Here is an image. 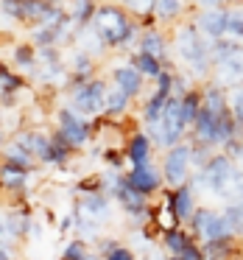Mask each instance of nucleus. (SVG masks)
Segmentation results:
<instances>
[{"label": "nucleus", "instance_id": "nucleus-1", "mask_svg": "<svg viewBox=\"0 0 243 260\" xmlns=\"http://www.w3.org/2000/svg\"><path fill=\"white\" fill-rule=\"evenodd\" d=\"M95 31L103 45H123L134 37V25L118 6H101L95 12Z\"/></svg>", "mask_w": 243, "mask_h": 260}, {"label": "nucleus", "instance_id": "nucleus-2", "mask_svg": "<svg viewBox=\"0 0 243 260\" xmlns=\"http://www.w3.org/2000/svg\"><path fill=\"white\" fill-rule=\"evenodd\" d=\"M176 51L193 68V73H207L213 68V56H210V45L201 40L198 34V25H185V28L176 34Z\"/></svg>", "mask_w": 243, "mask_h": 260}, {"label": "nucleus", "instance_id": "nucleus-3", "mask_svg": "<svg viewBox=\"0 0 243 260\" xmlns=\"http://www.w3.org/2000/svg\"><path fill=\"white\" fill-rule=\"evenodd\" d=\"M240 174V171L232 165L229 154H215L213 159H210L207 165H204L201 171H198L196 176V185L198 187H210L213 193H218V196H224L226 187L235 182V176Z\"/></svg>", "mask_w": 243, "mask_h": 260}, {"label": "nucleus", "instance_id": "nucleus-4", "mask_svg": "<svg viewBox=\"0 0 243 260\" xmlns=\"http://www.w3.org/2000/svg\"><path fill=\"white\" fill-rule=\"evenodd\" d=\"M190 226L204 243H218V241H232L235 238L226 215L218 213V210H210V207H198L193 221H190Z\"/></svg>", "mask_w": 243, "mask_h": 260}, {"label": "nucleus", "instance_id": "nucleus-5", "mask_svg": "<svg viewBox=\"0 0 243 260\" xmlns=\"http://www.w3.org/2000/svg\"><path fill=\"white\" fill-rule=\"evenodd\" d=\"M193 165V146L187 143H179L176 148H170L168 157H165V165H162V179L168 182L170 187H182L187 185V171Z\"/></svg>", "mask_w": 243, "mask_h": 260}, {"label": "nucleus", "instance_id": "nucleus-6", "mask_svg": "<svg viewBox=\"0 0 243 260\" xmlns=\"http://www.w3.org/2000/svg\"><path fill=\"white\" fill-rule=\"evenodd\" d=\"M76 107L87 115H98L107 109V87L103 81H87L76 90Z\"/></svg>", "mask_w": 243, "mask_h": 260}, {"label": "nucleus", "instance_id": "nucleus-7", "mask_svg": "<svg viewBox=\"0 0 243 260\" xmlns=\"http://www.w3.org/2000/svg\"><path fill=\"white\" fill-rule=\"evenodd\" d=\"M59 126H62V129H59L56 137H62V140L67 143L70 148L84 146L87 137H90V132H87V123L76 118V112H70V109H62V112H59Z\"/></svg>", "mask_w": 243, "mask_h": 260}, {"label": "nucleus", "instance_id": "nucleus-8", "mask_svg": "<svg viewBox=\"0 0 243 260\" xmlns=\"http://www.w3.org/2000/svg\"><path fill=\"white\" fill-rule=\"evenodd\" d=\"M168 210H170V215H173L176 224H190L193 215H196V210H198L196 204H193V187L190 185L176 187V190L170 193V199H168Z\"/></svg>", "mask_w": 243, "mask_h": 260}, {"label": "nucleus", "instance_id": "nucleus-9", "mask_svg": "<svg viewBox=\"0 0 243 260\" xmlns=\"http://www.w3.org/2000/svg\"><path fill=\"white\" fill-rule=\"evenodd\" d=\"M215 84L218 87H237L243 84V48L235 51L232 56L221 59L215 64Z\"/></svg>", "mask_w": 243, "mask_h": 260}, {"label": "nucleus", "instance_id": "nucleus-10", "mask_svg": "<svg viewBox=\"0 0 243 260\" xmlns=\"http://www.w3.org/2000/svg\"><path fill=\"white\" fill-rule=\"evenodd\" d=\"M112 193H115V199L120 202V207L126 210V213H131V215H146V210H148V204H146V196H143L140 190H134V187L126 182V176L118 182V185L112 187Z\"/></svg>", "mask_w": 243, "mask_h": 260}, {"label": "nucleus", "instance_id": "nucleus-11", "mask_svg": "<svg viewBox=\"0 0 243 260\" xmlns=\"http://www.w3.org/2000/svg\"><path fill=\"white\" fill-rule=\"evenodd\" d=\"M196 25H198V31L210 34L213 40H221V37L229 31V12H224V9H207V12L196 20Z\"/></svg>", "mask_w": 243, "mask_h": 260}, {"label": "nucleus", "instance_id": "nucleus-12", "mask_svg": "<svg viewBox=\"0 0 243 260\" xmlns=\"http://www.w3.org/2000/svg\"><path fill=\"white\" fill-rule=\"evenodd\" d=\"M126 182H129L134 190H140L143 196H148V193L159 190L162 176L157 174V168H154V165H143V168H131V174L126 176Z\"/></svg>", "mask_w": 243, "mask_h": 260}, {"label": "nucleus", "instance_id": "nucleus-13", "mask_svg": "<svg viewBox=\"0 0 243 260\" xmlns=\"http://www.w3.org/2000/svg\"><path fill=\"white\" fill-rule=\"evenodd\" d=\"M14 143H20V146H23L25 151L31 154V157H40L42 162L48 159V154H51V146H53L51 137L40 135V132H23V135H20Z\"/></svg>", "mask_w": 243, "mask_h": 260}, {"label": "nucleus", "instance_id": "nucleus-14", "mask_svg": "<svg viewBox=\"0 0 243 260\" xmlns=\"http://www.w3.org/2000/svg\"><path fill=\"white\" fill-rule=\"evenodd\" d=\"M112 81H115V87H120V90L131 98V95H137L140 87H143V73L137 68H131V64H126V68H118L112 73Z\"/></svg>", "mask_w": 243, "mask_h": 260}, {"label": "nucleus", "instance_id": "nucleus-15", "mask_svg": "<svg viewBox=\"0 0 243 260\" xmlns=\"http://www.w3.org/2000/svg\"><path fill=\"white\" fill-rule=\"evenodd\" d=\"M162 243H165V249L170 252V257H182V254H185L196 241H193V238L187 235V232L182 230V226H170V230H165Z\"/></svg>", "mask_w": 243, "mask_h": 260}, {"label": "nucleus", "instance_id": "nucleus-16", "mask_svg": "<svg viewBox=\"0 0 243 260\" xmlns=\"http://www.w3.org/2000/svg\"><path fill=\"white\" fill-rule=\"evenodd\" d=\"M109 213V202L101 196V193H90L79 202V215H87V218H107Z\"/></svg>", "mask_w": 243, "mask_h": 260}, {"label": "nucleus", "instance_id": "nucleus-17", "mask_svg": "<svg viewBox=\"0 0 243 260\" xmlns=\"http://www.w3.org/2000/svg\"><path fill=\"white\" fill-rule=\"evenodd\" d=\"M148 154H151V143H148V137L146 135H134V140L129 143V162H131V168L151 165Z\"/></svg>", "mask_w": 243, "mask_h": 260}, {"label": "nucleus", "instance_id": "nucleus-18", "mask_svg": "<svg viewBox=\"0 0 243 260\" xmlns=\"http://www.w3.org/2000/svg\"><path fill=\"white\" fill-rule=\"evenodd\" d=\"M201 107H204V95H198V92H187V95L182 98V115H185V123L196 126L198 115H201Z\"/></svg>", "mask_w": 243, "mask_h": 260}, {"label": "nucleus", "instance_id": "nucleus-19", "mask_svg": "<svg viewBox=\"0 0 243 260\" xmlns=\"http://www.w3.org/2000/svg\"><path fill=\"white\" fill-rule=\"evenodd\" d=\"M3 165H12V168H20V171H28L31 168V154L25 151L20 143H12L6 148V162Z\"/></svg>", "mask_w": 243, "mask_h": 260}, {"label": "nucleus", "instance_id": "nucleus-20", "mask_svg": "<svg viewBox=\"0 0 243 260\" xmlns=\"http://www.w3.org/2000/svg\"><path fill=\"white\" fill-rule=\"evenodd\" d=\"M131 68H137L143 76H162L165 70H162V64H159V59H154V56H148V53H137L134 59H131Z\"/></svg>", "mask_w": 243, "mask_h": 260}, {"label": "nucleus", "instance_id": "nucleus-21", "mask_svg": "<svg viewBox=\"0 0 243 260\" xmlns=\"http://www.w3.org/2000/svg\"><path fill=\"white\" fill-rule=\"evenodd\" d=\"M140 45H143L140 53H148V56H154V59H162V53H165V37L157 34V31H148V34L143 37Z\"/></svg>", "mask_w": 243, "mask_h": 260}, {"label": "nucleus", "instance_id": "nucleus-22", "mask_svg": "<svg viewBox=\"0 0 243 260\" xmlns=\"http://www.w3.org/2000/svg\"><path fill=\"white\" fill-rule=\"evenodd\" d=\"M28 171H20V168H12V165H3V182H6V187H12V190H23L25 185H28Z\"/></svg>", "mask_w": 243, "mask_h": 260}, {"label": "nucleus", "instance_id": "nucleus-23", "mask_svg": "<svg viewBox=\"0 0 243 260\" xmlns=\"http://www.w3.org/2000/svg\"><path fill=\"white\" fill-rule=\"evenodd\" d=\"M62 260H98V257L87 252L84 241H70L67 246H64V252H62Z\"/></svg>", "mask_w": 243, "mask_h": 260}, {"label": "nucleus", "instance_id": "nucleus-24", "mask_svg": "<svg viewBox=\"0 0 243 260\" xmlns=\"http://www.w3.org/2000/svg\"><path fill=\"white\" fill-rule=\"evenodd\" d=\"M224 215H226V221H229L232 232H235V235H243V204H226Z\"/></svg>", "mask_w": 243, "mask_h": 260}, {"label": "nucleus", "instance_id": "nucleus-25", "mask_svg": "<svg viewBox=\"0 0 243 260\" xmlns=\"http://www.w3.org/2000/svg\"><path fill=\"white\" fill-rule=\"evenodd\" d=\"M126 104H129V95H126V92L120 90V87H115V90H109V92H107V109H109L112 115L123 112Z\"/></svg>", "mask_w": 243, "mask_h": 260}, {"label": "nucleus", "instance_id": "nucleus-26", "mask_svg": "<svg viewBox=\"0 0 243 260\" xmlns=\"http://www.w3.org/2000/svg\"><path fill=\"white\" fill-rule=\"evenodd\" d=\"M179 12H182V0H157V3H154V14L162 17V20L173 17V14H179Z\"/></svg>", "mask_w": 243, "mask_h": 260}, {"label": "nucleus", "instance_id": "nucleus-27", "mask_svg": "<svg viewBox=\"0 0 243 260\" xmlns=\"http://www.w3.org/2000/svg\"><path fill=\"white\" fill-rule=\"evenodd\" d=\"M14 59H17V64H20V68H25V70L37 68V62H34V48H31V45H20L17 51H14Z\"/></svg>", "mask_w": 243, "mask_h": 260}, {"label": "nucleus", "instance_id": "nucleus-28", "mask_svg": "<svg viewBox=\"0 0 243 260\" xmlns=\"http://www.w3.org/2000/svg\"><path fill=\"white\" fill-rule=\"evenodd\" d=\"M226 34L237 37V40H243V12L240 9H235V12H229V31Z\"/></svg>", "mask_w": 243, "mask_h": 260}, {"label": "nucleus", "instance_id": "nucleus-29", "mask_svg": "<svg viewBox=\"0 0 243 260\" xmlns=\"http://www.w3.org/2000/svg\"><path fill=\"white\" fill-rule=\"evenodd\" d=\"M0 79H3V92H6V98L12 95V92L17 90L20 84H23L20 79H14V76H12V70H9V68H0Z\"/></svg>", "mask_w": 243, "mask_h": 260}, {"label": "nucleus", "instance_id": "nucleus-30", "mask_svg": "<svg viewBox=\"0 0 243 260\" xmlns=\"http://www.w3.org/2000/svg\"><path fill=\"white\" fill-rule=\"evenodd\" d=\"M92 73V62L87 56H79L76 59V70H73V76L76 79H87V76Z\"/></svg>", "mask_w": 243, "mask_h": 260}, {"label": "nucleus", "instance_id": "nucleus-31", "mask_svg": "<svg viewBox=\"0 0 243 260\" xmlns=\"http://www.w3.org/2000/svg\"><path fill=\"white\" fill-rule=\"evenodd\" d=\"M92 14V6H90V0H76V20L79 23H87Z\"/></svg>", "mask_w": 243, "mask_h": 260}, {"label": "nucleus", "instance_id": "nucleus-32", "mask_svg": "<svg viewBox=\"0 0 243 260\" xmlns=\"http://www.w3.org/2000/svg\"><path fill=\"white\" fill-rule=\"evenodd\" d=\"M103 260H134V252L126 249V246H118V249H112L109 254H103Z\"/></svg>", "mask_w": 243, "mask_h": 260}, {"label": "nucleus", "instance_id": "nucleus-33", "mask_svg": "<svg viewBox=\"0 0 243 260\" xmlns=\"http://www.w3.org/2000/svg\"><path fill=\"white\" fill-rule=\"evenodd\" d=\"M232 115H235V120L243 126V90L237 92V95H235V101H232Z\"/></svg>", "mask_w": 243, "mask_h": 260}, {"label": "nucleus", "instance_id": "nucleus-34", "mask_svg": "<svg viewBox=\"0 0 243 260\" xmlns=\"http://www.w3.org/2000/svg\"><path fill=\"white\" fill-rule=\"evenodd\" d=\"M126 3H129L134 12H154V3H157V0H126Z\"/></svg>", "mask_w": 243, "mask_h": 260}, {"label": "nucleus", "instance_id": "nucleus-35", "mask_svg": "<svg viewBox=\"0 0 243 260\" xmlns=\"http://www.w3.org/2000/svg\"><path fill=\"white\" fill-rule=\"evenodd\" d=\"M226 154H235L237 157V162H240V168H243V143H229V146H226Z\"/></svg>", "mask_w": 243, "mask_h": 260}, {"label": "nucleus", "instance_id": "nucleus-36", "mask_svg": "<svg viewBox=\"0 0 243 260\" xmlns=\"http://www.w3.org/2000/svg\"><path fill=\"white\" fill-rule=\"evenodd\" d=\"M201 6H207V9H218V6H221V0H201Z\"/></svg>", "mask_w": 243, "mask_h": 260}, {"label": "nucleus", "instance_id": "nucleus-37", "mask_svg": "<svg viewBox=\"0 0 243 260\" xmlns=\"http://www.w3.org/2000/svg\"><path fill=\"white\" fill-rule=\"evenodd\" d=\"M168 260H182V257H168Z\"/></svg>", "mask_w": 243, "mask_h": 260}, {"label": "nucleus", "instance_id": "nucleus-38", "mask_svg": "<svg viewBox=\"0 0 243 260\" xmlns=\"http://www.w3.org/2000/svg\"><path fill=\"white\" fill-rule=\"evenodd\" d=\"M229 260H243V257H229Z\"/></svg>", "mask_w": 243, "mask_h": 260}, {"label": "nucleus", "instance_id": "nucleus-39", "mask_svg": "<svg viewBox=\"0 0 243 260\" xmlns=\"http://www.w3.org/2000/svg\"><path fill=\"white\" fill-rule=\"evenodd\" d=\"M240 204H243V196H240Z\"/></svg>", "mask_w": 243, "mask_h": 260}]
</instances>
